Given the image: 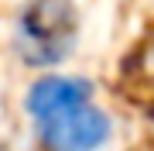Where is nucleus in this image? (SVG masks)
<instances>
[{
	"label": "nucleus",
	"instance_id": "nucleus-3",
	"mask_svg": "<svg viewBox=\"0 0 154 151\" xmlns=\"http://www.w3.org/2000/svg\"><path fill=\"white\" fill-rule=\"evenodd\" d=\"M82 103H93V86L75 76H41L24 93V113L34 124H45L65 110H75Z\"/></svg>",
	"mask_w": 154,
	"mask_h": 151
},
{
	"label": "nucleus",
	"instance_id": "nucleus-4",
	"mask_svg": "<svg viewBox=\"0 0 154 151\" xmlns=\"http://www.w3.org/2000/svg\"><path fill=\"white\" fill-rule=\"evenodd\" d=\"M144 69H147V72L154 76V38H151V45L144 48Z\"/></svg>",
	"mask_w": 154,
	"mask_h": 151
},
{
	"label": "nucleus",
	"instance_id": "nucleus-1",
	"mask_svg": "<svg viewBox=\"0 0 154 151\" xmlns=\"http://www.w3.org/2000/svg\"><path fill=\"white\" fill-rule=\"evenodd\" d=\"M75 45V7L72 0H31L14 21V52L24 65H58Z\"/></svg>",
	"mask_w": 154,
	"mask_h": 151
},
{
	"label": "nucleus",
	"instance_id": "nucleus-2",
	"mask_svg": "<svg viewBox=\"0 0 154 151\" xmlns=\"http://www.w3.org/2000/svg\"><path fill=\"white\" fill-rule=\"evenodd\" d=\"M34 127H38L41 151H99L113 134L110 113H103L93 103L65 110L45 124H34Z\"/></svg>",
	"mask_w": 154,
	"mask_h": 151
}]
</instances>
